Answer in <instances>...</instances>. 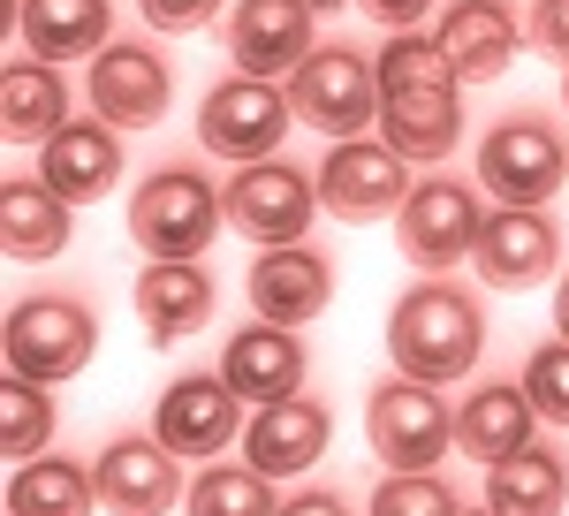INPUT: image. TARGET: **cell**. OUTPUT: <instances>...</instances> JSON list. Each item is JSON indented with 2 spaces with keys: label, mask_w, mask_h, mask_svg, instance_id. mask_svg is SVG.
<instances>
[{
  "label": "cell",
  "mask_w": 569,
  "mask_h": 516,
  "mask_svg": "<svg viewBox=\"0 0 569 516\" xmlns=\"http://www.w3.org/2000/svg\"><path fill=\"white\" fill-rule=\"evenodd\" d=\"M289 91L273 77H220L198 107V145L228 160V168H259V160H281V137H289Z\"/></svg>",
  "instance_id": "3"
},
{
  "label": "cell",
  "mask_w": 569,
  "mask_h": 516,
  "mask_svg": "<svg viewBox=\"0 0 569 516\" xmlns=\"http://www.w3.org/2000/svg\"><path fill=\"white\" fill-rule=\"evenodd\" d=\"M372 69H380V91H463V77L448 69V53L440 39H418V31H395L380 53H372Z\"/></svg>",
  "instance_id": "30"
},
{
  "label": "cell",
  "mask_w": 569,
  "mask_h": 516,
  "mask_svg": "<svg viewBox=\"0 0 569 516\" xmlns=\"http://www.w3.org/2000/svg\"><path fill=\"white\" fill-rule=\"evenodd\" d=\"M228 198L206 168H152L130 198V244L144 258H198L220 236Z\"/></svg>",
  "instance_id": "2"
},
{
  "label": "cell",
  "mask_w": 569,
  "mask_h": 516,
  "mask_svg": "<svg viewBox=\"0 0 569 516\" xmlns=\"http://www.w3.org/2000/svg\"><path fill=\"white\" fill-rule=\"evenodd\" d=\"M410 198V168L388 137H342L327 160H319V206L350 228H372V220H395Z\"/></svg>",
  "instance_id": "9"
},
{
  "label": "cell",
  "mask_w": 569,
  "mask_h": 516,
  "mask_svg": "<svg viewBox=\"0 0 569 516\" xmlns=\"http://www.w3.org/2000/svg\"><path fill=\"white\" fill-rule=\"evenodd\" d=\"M176 99V69L144 39H114L107 53H91V107L114 129H152Z\"/></svg>",
  "instance_id": "15"
},
{
  "label": "cell",
  "mask_w": 569,
  "mask_h": 516,
  "mask_svg": "<svg viewBox=\"0 0 569 516\" xmlns=\"http://www.w3.org/2000/svg\"><path fill=\"white\" fill-rule=\"evenodd\" d=\"M46 440H53V395L39 380L8 373V387H0V448L16 464H31V456H46Z\"/></svg>",
  "instance_id": "31"
},
{
  "label": "cell",
  "mask_w": 569,
  "mask_h": 516,
  "mask_svg": "<svg viewBox=\"0 0 569 516\" xmlns=\"http://www.w3.org/2000/svg\"><path fill=\"white\" fill-rule=\"evenodd\" d=\"M91 349H99V319H91L84 297H61V289H46V297H23L8 311V373L16 380H77L91 365Z\"/></svg>",
  "instance_id": "5"
},
{
  "label": "cell",
  "mask_w": 569,
  "mask_h": 516,
  "mask_svg": "<svg viewBox=\"0 0 569 516\" xmlns=\"http://www.w3.org/2000/svg\"><path fill=\"white\" fill-rule=\"evenodd\" d=\"M182 509L190 516H281V502H273V478L259 464H206Z\"/></svg>",
  "instance_id": "29"
},
{
  "label": "cell",
  "mask_w": 569,
  "mask_h": 516,
  "mask_svg": "<svg viewBox=\"0 0 569 516\" xmlns=\"http://www.w3.org/2000/svg\"><path fill=\"white\" fill-rule=\"evenodd\" d=\"M486 349V311L456 281H418L388 311V357L410 380H463Z\"/></svg>",
  "instance_id": "1"
},
{
  "label": "cell",
  "mask_w": 569,
  "mask_h": 516,
  "mask_svg": "<svg viewBox=\"0 0 569 516\" xmlns=\"http://www.w3.org/2000/svg\"><path fill=\"white\" fill-rule=\"evenodd\" d=\"M243 395L220 380V373H190L168 380V395L152 403V440H168L176 456H220L228 440H243Z\"/></svg>",
  "instance_id": "13"
},
{
  "label": "cell",
  "mask_w": 569,
  "mask_h": 516,
  "mask_svg": "<svg viewBox=\"0 0 569 516\" xmlns=\"http://www.w3.org/2000/svg\"><path fill=\"white\" fill-rule=\"evenodd\" d=\"M562 107H569V77H562Z\"/></svg>",
  "instance_id": "41"
},
{
  "label": "cell",
  "mask_w": 569,
  "mask_h": 516,
  "mask_svg": "<svg viewBox=\"0 0 569 516\" xmlns=\"http://www.w3.org/2000/svg\"><path fill=\"white\" fill-rule=\"evenodd\" d=\"M335 440V418L319 395H281V403H259L251 426H243V464H259L266 478H305Z\"/></svg>",
  "instance_id": "16"
},
{
  "label": "cell",
  "mask_w": 569,
  "mask_h": 516,
  "mask_svg": "<svg viewBox=\"0 0 569 516\" xmlns=\"http://www.w3.org/2000/svg\"><path fill=\"white\" fill-rule=\"evenodd\" d=\"M0 129L16 145H46L53 129H69V77L53 61H39V53L8 61L0 69Z\"/></svg>",
  "instance_id": "24"
},
{
  "label": "cell",
  "mask_w": 569,
  "mask_h": 516,
  "mask_svg": "<svg viewBox=\"0 0 569 516\" xmlns=\"http://www.w3.org/2000/svg\"><path fill=\"white\" fill-rule=\"evenodd\" d=\"M531 395L525 380H493V387H471L463 403H456V448L463 456H479V464H501V456H517L531 448Z\"/></svg>",
  "instance_id": "22"
},
{
  "label": "cell",
  "mask_w": 569,
  "mask_h": 516,
  "mask_svg": "<svg viewBox=\"0 0 569 516\" xmlns=\"http://www.w3.org/2000/svg\"><path fill=\"white\" fill-rule=\"evenodd\" d=\"M39 182H46V190H61L69 206L107 198V190L122 182V137H114V122H69V129H53V137L39 145Z\"/></svg>",
  "instance_id": "20"
},
{
  "label": "cell",
  "mask_w": 569,
  "mask_h": 516,
  "mask_svg": "<svg viewBox=\"0 0 569 516\" xmlns=\"http://www.w3.org/2000/svg\"><path fill=\"white\" fill-rule=\"evenodd\" d=\"M479 228H486V206L471 198V182L426 175V182H410V198L395 214V244H402V258H418V266L440 274V266L479 251Z\"/></svg>",
  "instance_id": "10"
},
{
  "label": "cell",
  "mask_w": 569,
  "mask_h": 516,
  "mask_svg": "<svg viewBox=\"0 0 569 516\" xmlns=\"http://www.w3.org/2000/svg\"><path fill=\"white\" fill-rule=\"evenodd\" d=\"M357 8H365V16H380L388 31H410V23H418V16H426L433 0H357Z\"/></svg>",
  "instance_id": "36"
},
{
  "label": "cell",
  "mask_w": 569,
  "mask_h": 516,
  "mask_svg": "<svg viewBox=\"0 0 569 516\" xmlns=\"http://www.w3.org/2000/svg\"><path fill=\"white\" fill-rule=\"evenodd\" d=\"M525 395H531V410H539L547 426H569V343L562 335L525 357Z\"/></svg>",
  "instance_id": "33"
},
{
  "label": "cell",
  "mask_w": 569,
  "mask_h": 516,
  "mask_svg": "<svg viewBox=\"0 0 569 516\" xmlns=\"http://www.w3.org/2000/svg\"><path fill=\"white\" fill-rule=\"evenodd\" d=\"M486 502L509 516H562L569 509V456L547 448V440H531L517 456L486 464Z\"/></svg>",
  "instance_id": "25"
},
{
  "label": "cell",
  "mask_w": 569,
  "mask_h": 516,
  "mask_svg": "<svg viewBox=\"0 0 569 516\" xmlns=\"http://www.w3.org/2000/svg\"><path fill=\"white\" fill-rule=\"evenodd\" d=\"M281 516H350V509H342V494H297V502H281Z\"/></svg>",
  "instance_id": "37"
},
{
  "label": "cell",
  "mask_w": 569,
  "mask_h": 516,
  "mask_svg": "<svg viewBox=\"0 0 569 516\" xmlns=\"http://www.w3.org/2000/svg\"><path fill=\"white\" fill-rule=\"evenodd\" d=\"M130 297H137V319H144L152 343H182V335H198L213 319V274L198 258H152Z\"/></svg>",
  "instance_id": "21"
},
{
  "label": "cell",
  "mask_w": 569,
  "mask_h": 516,
  "mask_svg": "<svg viewBox=\"0 0 569 516\" xmlns=\"http://www.w3.org/2000/svg\"><path fill=\"white\" fill-rule=\"evenodd\" d=\"M531 46L569 69V0H531Z\"/></svg>",
  "instance_id": "35"
},
{
  "label": "cell",
  "mask_w": 569,
  "mask_h": 516,
  "mask_svg": "<svg viewBox=\"0 0 569 516\" xmlns=\"http://www.w3.org/2000/svg\"><path fill=\"white\" fill-rule=\"evenodd\" d=\"M380 137L402 160H448L463 137V91H395L380 107Z\"/></svg>",
  "instance_id": "27"
},
{
  "label": "cell",
  "mask_w": 569,
  "mask_h": 516,
  "mask_svg": "<svg viewBox=\"0 0 569 516\" xmlns=\"http://www.w3.org/2000/svg\"><path fill=\"white\" fill-rule=\"evenodd\" d=\"M289 107H297V122L327 129V137L342 145V137H365V129L380 122L388 91H380L372 53H357V46H319L305 69L289 77Z\"/></svg>",
  "instance_id": "6"
},
{
  "label": "cell",
  "mask_w": 569,
  "mask_h": 516,
  "mask_svg": "<svg viewBox=\"0 0 569 516\" xmlns=\"http://www.w3.org/2000/svg\"><path fill=\"white\" fill-rule=\"evenodd\" d=\"M311 0H236L228 8V61L243 69V77H297L319 39H311Z\"/></svg>",
  "instance_id": "11"
},
{
  "label": "cell",
  "mask_w": 569,
  "mask_h": 516,
  "mask_svg": "<svg viewBox=\"0 0 569 516\" xmlns=\"http://www.w3.org/2000/svg\"><path fill=\"white\" fill-rule=\"evenodd\" d=\"M69 228H77V206L61 190H46L39 175H16L0 190V244H8V258H23V266L61 258L69 251Z\"/></svg>",
  "instance_id": "23"
},
{
  "label": "cell",
  "mask_w": 569,
  "mask_h": 516,
  "mask_svg": "<svg viewBox=\"0 0 569 516\" xmlns=\"http://www.w3.org/2000/svg\"><path fill=\"white\" fill-rule=\"evenodd\" d=\"M372 516H463L440 472H388L372 486Z\"/></svg>",
  "instance_id": "32"
},
{
  "label": "cell",
  "mask_w": 569,
  "mask_h": 516,
  "mask_svg": "<svg viewBox=\"0 0 569 516\" xmlns=\"http://www.w3.org/2000/svg\"><path fill=\"white\" fill-rule=\"evenodd\" d=\"M220 380L236 387L243 403H281V395H305V343H297V327H273V319L236 327V335H228V349H220Z\"/></svg>",
  "instance_id": "19"
},
{
  "label": "cell",
  "mask_w": 569,
  "mask_h": 516,
  "mask_svg": "<svg viewBox=\"0 0 569 516\" xmlns=\"http://www.w3.org/2000/svg\"><path fill=\"white\" fill-rule=\"evenodd\" d=\"M91 509H99V478L53 448L16 464V478H8V516H91Z\"/></svg>",
  "instance_id": "28"
},
{
  "label": "cell",
  "mask_w": 569,
  "mask_h": 516,
  "mask_svg": "<svg viewBox=\"0 0 569 516\" xmlns=\"http://www.w3.org/2000/svg\"><path fill=\"white\" fill-rule=\"evenodd\" d=\"M335 8H342V0H311V16H335Z\"/></svg>",
  "instance_id": "39"
},
{
  "label": "cell",
  "mask_w": 569,
  "mask_h": 516,
  "mask_svg": "<svg viewBox=\"0 0 569 516\" xmlns=\"http://www.w3.org/2000/svg\"><path fill=\"white\" fill-rule=\"evenodd\" d=\"M137 16H144L152 31H206L220 16V0H137Z\"/></svg>",
  "instance_id": "34"
},
{
  "label": "cell",
  "mask_w": 569,
  "mask_h": 516,
  "mask_svg": "<svg viewBox=\"0 0 569 516\" xmlns=\"http://www.w3.org/2000/svg\"><path fill=\"white\" fill-rule=\"evenodd\" d=\"M486 289H539V281H555L562 274V228L539 214V206H501V214H486L479 228V251H471Z\"/></svg>",
  "instance_id": "12"
},
{
  "label": "cell",
  "mask_w": 569,
  "mask_h": 516,
  "mask_svg": "<svg viewBox=\"0 0 569 516\" xmlns=\"http://www.w3.org/2000/svg\"><path fill=\"white\" fill-rule=\"evenodd\" d=\"M569 182V145L539 115H509L479 137V190L501 206H547Z\"/></svg>",
  "instance_id": "7"
},
{
  "label": "cell",
  "mask_w": 569,
  "mask_h": 516,
  "mask_svg": "<svg viewBox=\"0 0 569 516\" xmlns=\"http://www.w3.org/2000/svg\"><path fill=\"white\" fill-rule=\"evenodd\" d=\"M555 335H562V343H569V274H562V281H555Z\"/></svg>",
  "instance_id": "38"
},
{
  "label": "cell",
  "mask_w": 569,
  "mask_h": 516,
  "mask_svg": "<svg viewBox=\"0 0 569 516\" xmlns=\"http://www.w3.org/2000/svg\"><path fill=\"white\" fill-rule=\"evenodd\" d=\"M107 23H114V8L107 0H23V39H31V53L39 61H91V53H107Z\"/></svg>",
  "instance_id": "26"
},
{
  "label": "cell",
  "mask_w": 569,
  "mask_h": 516,
  "mask_svg": "<svg viewBox=\"0 0 569 516\" xmlns=\"http://www.w3.org/2000/svg\"><path fill=\"white\" fill-rule=\"evenodd\" d=\"M243 297H251V311L273 319V327H305V319H319V311L335 304V266L311 251V244H281V251L251 258Z\"/></svg>",
  "instance_id": "17"
},
{
  "label": "cell",
  "mask_w": 569,
  "mask_h": 516,
  "mask_svg": "<svg viewBox=\"0 0 569 516\" xmlns=\"http://www.w3.org/2000/svg\"><path fill=\"white\" fill-rule=\"evenodd\" d=\"M365 440H372V456H380L388 472H433L440 456L456 448V410L440 403L433 380L395 373V380H380L372 403H365Z\"/></svg>",
  "instance_id": "4"
},
{
  "label": "cell",
  "mask_w": 569,
  "mask_h": 516,
  "mask_svg": "<svg viewBox=\"0 0 569 516\" xmlns=\"http://www.w3.org/2000/svg\"><path fill=\"white\" fill-rule=\"evenodd\" d=\"M463 516H509V509H493V502H479V509H463Z\"/></svg>",
  "instance_id": "40"
},
{
  "label": "cell",
  "mask_w": 569,
  "mask_h": 516,
  "mask_svg": "<svg viewBox=\"0 0 569 516\" xmlns=\"http://www.w3.org/2000/svg\"><path fill=\"white\" fill-rule=\"evenodd\" d=\"M99 509L107 516H168L182 494V472H176V448L168 440H152V433H130V440H107L99 448Z\"/></svg>",
  "instance_id": "14"
},
{
  "label": "cell",
  "mask_w": 569,
  "mask_h": 516,
  "mask_svg": "<svg viewBox=\"0 0 569 516\" xmlns=\"http://www.w3.org/2000/svg\"><path fill=\"white\" fill-rule=\"evenodd\" d=\"M228 228L251 236L259 251H281V244H305L311 214H319V175H305L297 160H259V168L228 175Z\"/></svg>",
  "instance_id": "8"
},
{
  "label": "cell",
  "mask_w": 569,
  "mask_h": 516,
  "mask_svg": "<svg viewBox=\"0 0 569 516\" xmlns=\"http://www.w3.org/2000/svg\"><path fill=\"white\" fill-rule=\"evenodd\" d=\"M433 39H440L448 69H456L463 85H493V77L525 53V23L509 16V0H448Z\"/></svg>",
  "instance_id": "18"
}]
</instances>
